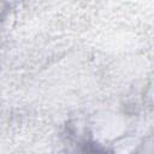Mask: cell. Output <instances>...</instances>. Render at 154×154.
I'll list each match as a JSON object with an SVG mask.
<instances>
[{
  "mask_svg": "<svg viewBox=\"0 0 154 154\" xmlns=\"http://www.w3.org/2000/svg\"><path fill=\"white\" fill-rule=\"evenodd\" d=\"M69 154H113L106 146L91 138H81Z\"/></svg>",
  "mask_w": 154,
  "mask_h": 154,
  "instance_id": "cell-1",
  "label": "cell"
}]
</instances>
